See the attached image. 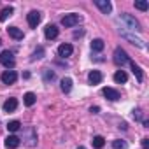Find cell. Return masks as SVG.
<instances>
[{"mask_svg": "<svg viewBox=\"0 0 149 149\" xmlns=\"http://www.w3.org/2000/svg\"><path fill=\"white\" fill-rule=\"evenodd\" d=\"M60 88H61V91H63V93H68V91L72 90V79H70V77H63V79H61Z\"/></svg>", "mask_w": 149, "mask_h": 149, "instance_id": "obj_18", "label": "cell"}, {"mask_svg": "<svg viewBox=\"0 0 149 149\" xmlns=\"http://www.w3.org/2000/svg\"><path fill=\"white\" fill-rule=\"evenodd\" d=\"M19 128H21V123H19L18 119H13V121H9V123H7V130H9V132H13V133H14V132H18Z\"/></svg>", "mask_w": 149, "mask_h": 149, "instance_id": "obj_22", "label": "cell"}, {"mask_svg": "<svg viewBox=\"0 0 149 149\" xmlns=\"http://www.w3.org/2000/svg\"><path fill=\"white\" fill-rule=\"evenodd\" d=\"M0 79H2V83H4V84H14V83H16V79H18V74H16L14 70H6V72H2Z\"/></svg>", "mask_w": 149, "mask_h": 149, "instance_id": "obj_5", "label": "cell"}, {"mask_svg": "<svg viewBox=\"0 0 149 149\" xmlns=\"http://www.w3.org/2000/svg\"><path fill=\"white\" fill-rule=\"evenodd\" d=\"M102 93H104V97L105 98H109V100H112V102H116V100H119L121 97H119V91L118 90H114V88H104L102 90Z\"/></svg>", "mask_w": 149, "mask_h": 149, "instance_id": "obj_9", "label": "cell"}, {"mask_svg": "<svg viewBox=\"0 0 149 149\" xmlns=\"http://www.w3.org/2000/svg\"><path fill=\"white\" fill-rule=\"evenodd\" d=\"M123 37H125V39H128L132 44H135V46H139V47H146V46H144V42H142L140 39H137V37H133V35H130V33H123Z\"/></svg>", "mask_w": 149, "mask_h": 149, "instance_id": "obj_20", "label": "cell"}, {"mask_svg": "<svg viewBox=\"0 0 149 149\" xmlns=\"http://www.w3.org/2000/svg\"><path fill=\"white\" fill-rule=\"evenodd\" d=\"M35 100H37V97H35V93H32V91L25 93V97H23V102H25L26 107H32V105L35 104Z\"/></svg>", "mask_w": 149, "mask_h": 149, "instance_id": "obj_16", "label": "cell"}, {"mask_svg": "<svg viewBox=\"0 0 149 149\" xmlns=\"http://www.w3.org/2000/svg\"><path fill=\"white\" fill-rule=\"evenodd\" d=\"M130 67H132V72H133V76L137 77V81L142 83V81H144V72H142V68H140L135 61H130Z\"/></svg>", "mask_w": 149, "mask_h": 149, "instance_id": "obj_12", "label": "cell"}, {"mask_svg": "<svg viewBox=\"0 0 149 149\" xmlns=\"http://www.w3.org/2000/svg\"><path fill=\"white\" fill-rule=\"evenodd\" d=\"M19 142H21V140H19L16 135H9V137L6 139V147H7V149H16V147L19 146Z\"/></svg>", "mask_w": 149, "mask_h": 149, "instance_id": "obj_14", "label": "cell"}, {"mask_svg": "<svg viewBox=\"0 0 149 149\" xmlns=\"http://www.w3.org/2000/svg\"><path fill=\"white\" fill-rule=\"evenodd\" d=\"M40 19H42V14L39 11H30L28 16H26V21H28L30 28H37V25L40 23Z\"/></svg>", "mask_w": 149, "mask_h": 149, "instance_id": "obj_4", "label": "cell"}, {"mask_svg": "<svg viewBox=\"0 0 149 149\" xmlns=\"http://www.w3.org/2000/svg\"><path fill=\"white\" fill-rule=\"evenodd\" d=\"M104 46H105V44H104L102 39H95V40L91 42V49H93V51H102Z\"/></svg>", "mask_w": 149, "mask_h": 149, "instance_id": "obj_23", "label": "cell"}, {"mask_svg": "<svg viewBox=\"0 0 149 149\" xmlns=\"http://www.w3.org/2000/svg\"><path fill=\"white\" fill-rule=\"evenodd\" d=\"M121 19H123V21H126V23L130 25V28H132V30L140 32V25H139V21H137L135 18H132L130 14H121Z\"/></svg>", "mask_w": 149, "mask_h": 149, "instance_id": "obj_10", "label": "cell"}, {"mask_svg": "<svg viewBox=\"0 0 149 149\" xmlns=\"http://www.w3.org/2000/svg\"><path fill=\"white\" fill-rule=\"evenodd\" d=\"M98 111H100V109H98V107H91V112H93V114H97V112H98Z\"/></svg>", "mask_w": 149, "mask_h": 149, "instance_id": "obj_30", "label": "cell"}, {"mask_svg": "<svg viewBox=\"0 0 149 149\" xmlns=\"http://www.w3.org/2000/svg\"><path fill=\"white\" fill-rule=\"evenodd\" d=\"M7 33H9L13 39H16V40H21V39H23V32H21L18 26H9V28H7Z\"/></svg>", "mask_w": 149, "mask_h": 149, "instance_id": "obj_15", "label": "cell"}, {"mask_svg": "<svg viewBox=\"0 0 149 149\" xmlns=\"http://www.w3.org/2000/svg\"><path fill=\"white\" fill-rule=\"evenodd\" d=\"M0 63H2L7 70H9V68H14V65H16L14 54H13L11 51H2V53H0Z\"/></svg>", "mask_w": 149, "mask_h": 149, "instance_id": "obj_3", "label": "cell"}, {"mask_svg": "<svg viewBox=\"0 0 149 149\" xmlns=\"http://www.w3.org/2000/svg\"><path fill=\"white\" fill-rule=\"evenodd\" d=\"M72 53H74L72 44H61V46L58 47V56H61V58H67V56H70Z\"/></svg>", "mask_w": 149, "mask_h": 149, "instance_id": "obj_11", "label": "cell"}, {"mask_svg": "<svg viewBox=\"0 0 149 149\" xmlns=\"http://www.w3.org/2000/svg\"><path fill=\"white\" fill-rule=\"evenodd\" d=\"M133 118L142 119V111H140V109H135V111H133Z\"/></svg>", "mask_w": 149, "mask_h": 149, "instance_id": "obj_28", "label": "cell"}, {"mask_svg": "<svg viewBox=\"0 0 149 149\" xmlns=\"http://www.w3.org/2000/svg\"><path fill=\"white\" fill-rule=\"evenodd\" d=\"M112 149H126V142L125 140H114L112 142Z\"/></svg>", "mask_w": 149, "mask_h": 149, "instance_id": "obj_26", "label": "cell"}, {"mask_svg": "<svg viewBox=\"0 0 149 149\" xmlns=\"http://www.w3.org/2000/svg\"><path fill=\"white\" fill-rule=\"evenodd\" d=\"M142 147H144V149H147V147H149V142H147V139H142Z\"/></svg>", "mask_w": 149, "mask_h": 149, "instance_id": "obj_29", "label": "cell"}, {"mask_svg": "<svg viewBox=\"0 0 149 149\" xmlns=\"http://www.w3.org/2000/svg\"><path fill=\"white\" fill-rule=\"evenodd\" d=\"M53 79H54V72H51L49 68H44V81L49 83V81H53Z\"/></svg>", "mask_w": 149, "mask_h": 149, "instance_id": "obj_25", "label": "cell"}, {"mask_svg": "<svg viewBox=\"0 0 149 149\" xmlns=\"http://www.w3.org/2000/svg\"><path fill=\"white\" fill-rule=\"evenodd\" d=\"M2 107H4V111H6V112H14V111L18 109V100H16V98H9V100H6V102H4V105H2Z\"/></svg>", "mask_w": 149, "mask_h": 149, "instance_id": "obj_13", "label": "cell"}, {"mask_svg": "<svg viewBox=\"0 0 149 149\" xmlns=\"http://www.w3.org/2000/svg\"><path fill=\"white\" fill-rule=\"evenodd\" d=\"M114 63L118 65V67H123L125 63H128L130 61V58H128V54H126V51L123 49V47H116L114 49Z\"/></svg>", "mask_w": 149, "mask_h": 149, "instance_id": "obj_2", "label": "cell"}, {"mask_svg": "<svg viewBox=\"0 0 149 149\" xmlns=\"http://www.w3.org/2000/svg\"><path fill=\"white\" fill-rule=\"evenodd\" d=\"M44 56V47L42 46H39L35 51H33V54H32V60H39V58H42Z\"/></svg>", "mask_w": 149, "mask_h": 149, "instance_id": "obj_24", "label": "cell"}, {"mask_svg": "<svg viewBox=\"0 0 149 149\" xmlns=\"http://www.w3.org/2000/svg\"><path fill=\"white\" fill-rule=\"evenodd\" d=\"M102 79H104V76H102L100 70H91V72L88 74V83H90V84H100Z\"/></svg>", "mask_w": 149, "mask_h": 149, "instance_id": "obj_7", "label": "cell"}, {"mask_svg": "<svg viewBox=\"0 0 149 149\" xmlns=\"http://www.w3.org/2000/svg\"><path fill=\"white\" fill-rule=\"evenodd\" d=\"M77 149H84V147H77Z\"/></svg>", "mask_w": 149, "mask_h": 149, "instance_id": "obj_31", "label": "cell"}, {"mask_svg": "<svg viewBox=\"0 0 149 149\" xmlns=\"http://www.w3.org/2000/svg\"><path fill=\"white\" fill-rule=\"evenodd\" d=\"M81 21H83V18H81L79 14H76V13H72V14H65V16L61 18V25H63L65 28H72V26L79 25Z\"/></svg>", "mask_w": 149, "mask_h": 149, "instance_id": "obj_1", "label": "cell"}, {"mask_svg": "<svg viewBox=\"0 0 149 149\" xmlns=\"http://www.w3.org/2000/svg\"><path fill=\"white\" fill-rule=\"evenodd\" d=\"M13 13H14L13 7H4L2 11H0V21H6L9 16H13Z\"/></svg>", "mask_w": 149, "mask_h": 149, "instance_id": "obj_21", "label": "cell"}, {"mask_svg": "<svg viewBox=\"0 0 149 149\" xmlns=\"http://www.w3.org/2000/svg\"><path fill=\"white\" fill-rule=\"evenodd\" d=\"M95 6L102 11V14H111V11H112V4L109 0H95Z\"/></svg>", "mask_w": 149, "mask_h": 149, "instance_id": "obj_6", "label": "cell"}, {"mask_svg": "<svg viewBox=\"0 0 149 149\" xmlns=\"http://www.w3.org/2000/svg\"><path fill=\"white\" fill-rule=\"evenodd\" d=\"M91 144H93V147H95V149H102V147L105 146V139H104L102 135H95V137H93V140H91Z\"/></svg>", "mask_w": 149, "mask_h": 149, "instance_id": "obj_19", "label": "cell"}, {"mask_svg": "<svg viewBox=\"0 0 149 149\" xmlns=\"http://www.w3.org/2000/svg\"><path fill=\"white\" fill-rule=\"evenodd\" d=\"M58 33H60V30H58V26H56V25H47V26L44 28V35H46V39H49V40L56 39V37H58Z\"/></svg>", "mask_w": 149, "mask_h": 149, "instance_id": "obj_8", "label": "cell"}, {"mask_svg": "<svg viewBox=\"0 0 149 149\" xmlns=\"http://www.w3.org/2000/svg\"><path fill=\"white\" fill-rule=\"evenodd\" d=\"M114 81H116L118 84H121V83H126V81H128L126 72H125V70H118V72L114 74Z\"/></svg>", "mask_w": 149, "mask_h": 149, "instance_id": "obj_17", "label": "cell"}, {"mask_svg": "<svg viewBox=\"0 0 149 149\" xmlns=\"http://www.w3.org/2000/svg\"><path fill=\"white\" fill-rule=\"evenodd\" d=\"M135 7H137L139 11H147L149 4H147V2H144V0H137V2H135Z\"/></svg>", "mask_w": 149, "mask_h": 149, "instance_id": "obj_27", "label": "cell"}]
</instances>
